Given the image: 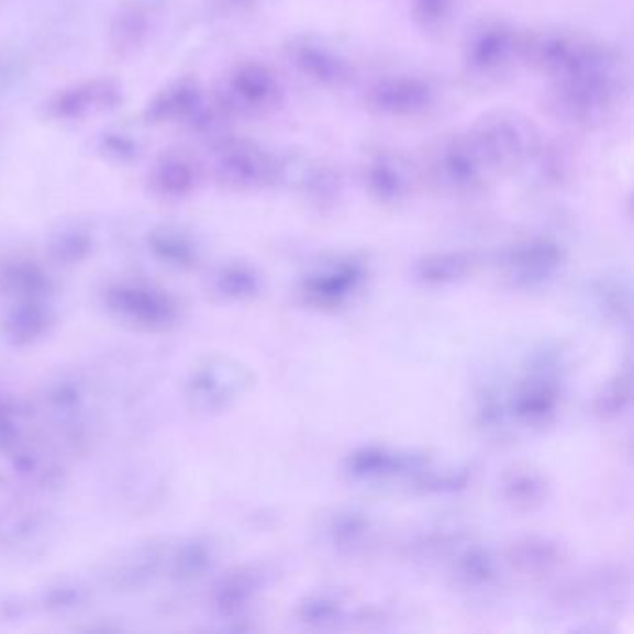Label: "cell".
Returning <instances> with one entry per match:
<instances>
[{
    "mask_svg": "<svg viewBox=\"0 0 634 634\" xmlns=\"http://www.w3.org/2000/svg\"><path fill=\"white\" fill-rule=\"evenodd\" d=\"M629 96L627 58L598 40L568 73L549 80L547 103L556 118L577 127L598 129L618 118Z\"/></svg>",
    "mask_w": 634,
    "mask_h": 634,
    "instance_id": "6da1fadb",
    "label": "cell"
},
{
    "mask_svg": "<svg viewBox=\"0 0 634 634\" xmlns=\"http://www.w3.org/2000/svg\"><path fill=\"white\" fill-rule=\"evenodd\" d=\"M523 31L507 19L486 18L472 24L461 47V66L477 86H499L521 66Z\"/></svg>",
    "mask_w": 634,
    "mask_h": 634,
    "instance_id": "7a4b0ae2",
    "label": "cell"
},
{
    "mask_svg": "<svg viewBox=\"0 0 634 634\" xmlns=\"http://www.w3.org/2000/svg\"><path fill=\"white\" fill-rule=\"evenodd\" d=\"M471 134L490 160L497 176L514 174L542 152L536 121L520 110L497 109L478 118Z\"/></svg>",
    "mask_w": 634,
    "mask_h": 634,
    "instance_id": "3957f363",
    "label": "cell"
},
{
    "mask_svg": "<svg viewBox=\"0 0 634 634\" xmlns=\"http://www.w3.org/2000/svg\"><path fill=\"white\" fill-rule=\"evenodd\" d=\"M421 174L443 190L456 193L477 192L497 176L471 131L437 136L424 152Z\"/></svg>",
    "mask_w": 634,
    "mask_h": 634,
    "instance_id": "277c9868",
    "label": "cell"
},
{
    "mask_svg": "<svg viewBox=\"0 0 634 634\" xmlns=\"http://www.w3.org/2000/svg\"><path fill=\"white\" fill-rule=\"evenodd\" d=\"M365 104L386 120H418L435 109L437 90L423 77L391 75L370 85Z\"/></svg>",
    "mask_w": 634,
    "mask_h": 634,
    "instance_id": "5b68a950",
    "label": "cell"
},
{
    "mask_svg": "<svg viewBox=\"0 0 634 634\" xmlns=\"http://www.w3.org/2000/svg\"><path fill=\"white\" fill-rule=\"evenodd\" d=\"M290 66L294 67L303 79L326 90H343L356 79V69L341 51L314 40L297 37L287 47Z\"/></svg>",
    "mask_w": 634,
    "mask_h": 634,
    "instance_id": "8992f818",
    "label": "cell"
},
{
    "mask_svg": "<svg viewBox=\"0 0 634 634\" xmlns=\"http://www.w3.org/2000/svg\"><path fill=\"white\" fill-rule=\"evenodd\" d=\"M421 168L394 149L370 152L362 164L365 188L383 203H397L413 192Z\"/></svg>",
    "mask_w": 634,
    "mask_h": 634,
    "instance_id": "52a82bcc",
    "label": "cell"
},
{
    "mask_svg": "<svg viewBox=\"0 0 634 634\" xmlns=\"http://www.w3.org/2000/svg\"><path fill=\"white\" fill-rule=\"evenodd\" d=\"M238 90L244 101L255 112H270L283 101V86L276 73L265 66H254L242 73Z\"/></svg>",
    "mask_w": 634,
    "mask_h": 634,
    "instance_id": "ba28073f",
    "label": "cell"
},
{
    "mask_svg": "<svg viewBox=\"0 0 634 634\" xmlns=\"http://www.w3.org/2000/svg\"><path fill=\"white\" fill-rule=\"evenodd\" d=\"M456 0H411V12L424 32H442L453 18Z\"/></svg>",
    "mask_w": 634,
    "mask_h": 634,
    "instance_id": "9c48e42d",
    "label": "cell"
}]
</instances>
